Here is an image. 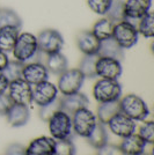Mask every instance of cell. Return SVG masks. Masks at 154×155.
Instances as JSON below:
<instances>
[{
  "label": "cell",
  "mask_w": 154,
  "mask_h": 155,
  "mask_svg": "<svg viewBox=\"0 0 154 155\" xmlns=\"http://www.w3.org/2000/svg\"><path fill=\"white\" fill-rule=\"evenodd\" d=\"M12 52L14 58L23 64L32 60L38 53L36 36L30 32H20Z\"/></svg>",
  "instance_id": "obj_1"
},
{
  "label": "cell",
  "mask_w": 154,
  "mask_h": 155,
  "mask_svg": "<svg viewBox=\"0 0 154 155\" xmlns=\"http://www.w3.org/2000/svg\"><path fill=\"white\" fill-rule=\"evenodd\" d=\"M121 112L130 117L135 122L145 120L149 116V109H148L146 102L137 96L136 94H128L119 101Z\"/></svg>",
  "instance_id": "obj_2"
},
{
  "label": "cell",
  "mask_w": 154,
  "mask_h": 155,
  "mask_svg": "<svg viewBox=\"0 0 154 155\" xmlns=\"http://www.w3.org/2000/svg\"><path fill=\"white\" fill-rule=\"evenodd\" d=\"M93 96L99 103L119 101L122 96V86L118 80L101 78L93 87Z\"/></svg>",
  "instance_id": "obj_3"
},
{
  "label": "cell",
  "mask_w": 154,
  "mask_h": 155,
  "mask_svg": "<svg viewBox=\"0 0 154 155\" xmlns=\"http://www.w3.org/2000/svg\"><path fill=\"white\" fill-rule=\"evenodd\" d=\"M138 30L136 25L130 20H123L115 23L112 38L118 43V45L123 50L131 49L137 44L138 42Z\"/></svg>",
  "instance_id": "obj_4"
},
{
  "label": "cell",
  "mask_w": 154,
  "mask_h": 155,
  "mask_svg": "<svg viewBox=\"0 0 154 155\" xmlns=\"http://www.w3.org/2000/svg\"><path fill=\"white\" fill-rule=\"evenodd\" d=\"M71 118L73 132L81 138H87L89 136L97 123L96 115L88 108L77 110L73 115H71Z\"/></svg>",
  "instance_id": "obj_5"
},
{
  "label": "cell",
  "mask_w": 154,
  "mask_h": 155,
  "mask_svg": "<svg viewBox=\"0 0 154 155\" xmlns=\"http://www.w3.org/2000/svg\"><path fill=\"white\" fill-rule=\"evenodd\" d=\"M48 125H49L50 134L55 140L71 138L72 133H73L71 115L66 114L63 110L57 111L48 120Z\"/></svg>",
  "instance_id": "obj_6"
},
{
  "label": "cell",
  "mask_w": 154,
  "mask_h": 155,
  "mask_svg": "<svg viewBox=\"0 0 154 155\" xmlns=\"http://www.w3.org/2000/svg\"><path fill=\"white\" fill-rule=\"evenodd\" d=\"M86 78L79 68H71L63 72L58 78L57 89L63 95H70L80 91Z\"/></svg>",
  "instance_id": "obj_7"
},
{
  "label": "cell",
  "mask_w": 154,
  "mask_h": 155,
  "mask_svg": "<svg viewBox=\"0 0 154 155\" xmlns=\"http://www.w3.org/2000/svg\"><path fill=\"white\" fill-rule=\"evenodd\" d=\"M38 51L43 54H51L60 52L64 45V38L62 34L56 29H44L36 36Z\"/></svg>",
  "instance_id": "obj_8"
},
{
  "label": "cell",
  "mask_w": 154,
  "mask_h": 155,
  "mask_svg": "<svg viewBox=\"0 0 154 155\" xmlns=\"http://www.w3.org/2000/svg\"><path fill=\"white\" fill-rule=\"evenodd\" d=\"M8 96L15 104H22L29 107L32 103V86L23 79L11 81L8 84Z\"/></svg>",
  "instance_id": "obj_9"
},
{
  "label": "cell",
  "mask_w": 154,
  "mask_h": 155,
  "mask_svg": "<svg viewBox=\"0 0 154 155\" xmlns=\"http://www.w3.org/2000/svg\"><path fill=\"white\" fill-rule=\"evenodd\" d=\"M95 70H96V77H100L102 79L118 80V78L122 74V64H121V60H117L115 58L99 56Z\"/></svg>",
  "instance_id": "obj_10"
},
{
  "label": "cell",
  "mask_w": 154,
  "mask_h": 155,
  "mask_svg": "<svg viewBox=\"0 0 154 155\" xmlns=\"http://www.w3.org/2000/svg\"><path fill=\"white\" fill-rule=\"evenodd\" d=\"M107 125L110 132L119 138H125L136 131V122L123 112L115 115Z\"/></svg>",
  "instance_id": "obj_11"
},
{
  "label": "cell",
  "mask_w": 154,
  "mask_h": 155,
  "mask_svg": "<svg viewBox=\"0 0 154 155\" xmlns=\"http://www.w3.org/2000/svg\"><path fill=\"white\" fill-rule=\"evenodd\" d=\"M58 97V89L56 84L49 82L48 80L34 86L32 88V102L38 107H43L51 103Z\"/></svg>",
  "instance_id": "obj_12"
},
{
  "label": "cell",
  "mask_w": 154,
  "mask_h": 155,
  "mask_svg": "<svg viewBox=\"0 0 154 155\" xmlns=\"http://www.w3.org/2000/svg\"><path fill=\"white\" fill-rule=\"evenodd\" d=\"M48 78H49V72L43 63L30 61L23 65L22 79L30 86H36L43 81H46Z\"/></svg>",
  "instance_id": "obj_13"
},
{
  "label": "cell",
  "mask_w": 154,
  "mask_h": 155,
  "mask_svg": "<svg viewBox=\"0 0 154 155\" xmlns=\"http://www.w3.org/2000/svg\"><path fill=\"white\" fill-rule=\"evenodd\" d=\"M59 102H60V109L69 115H73L79 109L87 108L89 104L88 97L80 91L73 93L70 95H63L59 98Z\"/></svg>",
  "instance_id": "obj_14"
},
{
  "label": "cell",
  "mask_w": 154,
  "mask_h": 155,
  "mask_svg": "<svg viewBox=\"0 0 154 155\" xmlns=\"http://www.w3.org/2000/svg\"><path fill=\"white\" fill-rule=\"evenodd\" d=\"M55 139L52 137L42 136L35 138L26 147V155H53Z\"/></svg>",
  "instance_id": "obj_15"
},
{
  "label": "cell",
  "mask_w": 154,
  "mask_h": 155,
  "mask_svg": "<svg viewBox=\"0 0 154 155\" xmlns=\"http://www.w3.org/2000/svg\"><path fill=\"white\" fill-rule=\"evenodd\" d=\"M152 0H126L124 1V14L126 20H139L151 12Z\"/></svg>",
  "instance_id": "obj_16"
},
{
  "label": "cell",
  "mask_w": 154,
  "mask_h": 155,
  "mask_svg": "<svg viewBox=\"0 0 154 155\" xmlns=\"http://www.w3.org/2000/svg\"><path fill=\"white\" fill-rule=\"evenodd\" d=\"M7 122L13 127H21L29 122L30 112L27 105L13 103L6 114Z\"/></svg>",
  "instance_id": "obj_17"
},
{
  "label": "cell",
  "mask_w": 154,
  "mask_h": 155,
  "mask_svg": "<svg viewBox=\"0 0 154 155\" xmlns=\"http://www.w3.org/2000/svg\"><path fill=\"white\" fill-rule=\"evenodd\" d=\"M77 45L84 54H97L100 49V41L90 30H82L78 34Z\"/></svg>",
  "instance_id": "obj_18"
},
{
  "label": "cell",
  "mask_w": 154,
  "mask_h": 155,
  "mask_svg": "<svg viewBox=\"0 0 154 155\" xmlns=\"http://www.w3.org/2000/svg\"><path fill=\"white\" fill-rule=\"evenodd\" d=\"M123 140L119 145L124 155H139L145 152L146 142L138 133H131L130 136L122 138Z\"/></svg>",
  "instance_id": "obj_19"
},
{
  "label": "cell",
  "mask_w": 154,
  "mask_h": 155,
  "mask_svg": "<svg viewBox=\"0 0 154 155\" xmlns=\"http://www.w3.org/2000/svg\"><path fill=\"white\" fill-rule=\"evenodd\" d=\"M20 35V28L7 26L0 28V51L12 52Z\"/></svg>",
  "instance_id": "obj_20"
},
{
  "label": "cell",
  "mask_w": 154,
  "mask_h": 155,
  "mask_svg": "<svg viewBox=\"0 0 154 155\" xmlns=\"http://www.w3.org/2000/svg\"><path fill=\"white\" fill-rule=\"evenodd\" d=\"M49 73L55 75H60L67 70V59L62 52H55L51 54H45V61L43 63Z\"/></svg>",
  "instance_id": "obj_21"
},
{
  "label": "cell",
  "mask_w": 154,
  "mask_h": 155,
  "mask_svg": "<svg viewBox=\"0 0 154 155\" xmlns=\"http://www.w3.org/2000/svg\"><path fill=\"white\" fill-rule=\"evenodd\" d=\"M97 54L100 57H109L117 60H122L124 57V50L118 45V43L115 39L110 37V38L100 41V49Z\"/></svg>",
  "instance_id": "obj_22"
},
{
  "label": "cell",
  "mask_w": 154,
  "mask_h": 155,
  "mask_svg": "<svg viewBox=\"0 0 154 155\" xmlns=\"http://www.w3.org/2000/svg\"><path fill=\"white\" fill-rule=\"evenodd\" d=\"M118 112H121L119 101L100 103L97 105V111H96L97 122L107 125L110 119L115 116V115H117Z\"/></svg>",
  "instance_id": "obj_23"
},
{
  "label": "cell",
  "mask_w": 154,
  "mask_h": 155,
  "mask_svg": "<svg viewBox=\"0 0 154 155\" xmlns=\"http://www.w3.org/2000/svg\"><path fill=\"white\" fill-rule=\"evenodd\" d=\"M108 131L105 129V125L100 122H97L96 125L94 126L93 131L89 133V136L87 137V142L89 143L92 147L99 149L102 147L103 145H105L108 142Z\"/></svg>",
  "instance_id": "obj_24"
},
{
  "label": "cell",
  "mask_w": 154,
  "mask_h": 155,
  "mask_svg": "<svg viewBox=\"0 0 154 155\" xmlns=\"http://www.w3.org/2000/svg\"><path fill=\"white\" fill-rule=\"evenodd\" d=\"M114 26H115V23L111 20H109L108 18H102L94 23L90 31L94 34V36L99 41H103V39L112 37Z\"/></svg>",
  "instance_id": "obj_25"
},
{
  "label": "cell",
  "mask_w": 154,
  "mask_h": 155,
  "mask_svg": "<svg viewBox=\"0 0 154 155\" xmlns=\"http://www.w3.org/2000/svg\"><path fill=\"white\" fill-rule=\"evenodd\" d=\"M99 58V54H85L82 59L80 60L79 64V70L84 74L85 78H96V70H95V65L96 60Z\"/></svg>",
  "instance_id": "obj_26"
},
{
  "label": "cell",
  "mask_w": 154,
  "mask_h": 155,
  "mask_svg": "<svg viewBox=\"0 0 154 155\" xmlns=\"http://www.w3.org/2000/svg\"><path fill=\"white\" fill-rule=\"evenodd\" d=\"M137 30L138 34L146 38H152L154 36V15L152 12H148L141 19L138 20Z\"/></svg>",
  "instance_id": "obj_27"
},
{
  "label": "cell",
  "mask_w": 154,
  "mask_h": 155,
  "mask_svg": "<svg viewBox=\"0 0 154 155\" xmlns=\"http://www.w3.org/2000/svg\"><path fill=\"white\" fill-rule=\"evenodd\" d=\"M7 26H13L16 28L22 27V20L18 13H15L11 8H1L0 9V28Z\"/></svg>",
  "instance_id": "obj_28"
},
{
  "label": "cell",
  "mask_w": 154,
  "mask_h": 155,
  "mask_svg": "<svg viewBox=\"0 0 154 155\" xmlns=\"http://www.w3.org/2000/svg\"><path fill=\"white\" fill-rule=\"evenodd\" d=\"M23 63L19 60H8L6 67L2 70V74L6 77V79L11 82L18 79H22V70H23Z\"/></svg>",
  "instance_id": "obj_29"
},
{
  "label": "cell",
  "mask_w": 154,
  "mask_h": 155,
  "mask_svg": "<svg viewBox=\"0 0 154 155\" xmlns=\"http://www.w3.org/2000/svg\"><path fill=\"white\" fill-rule=\"evenodd\" d=\"M105 18L111 20L114 23L126 20L124 14V0H112L109 9L105 14Z\"/></svg>",
  "instance_id": "obj_30"
},
{
  "label": "cell",
  "mask_w": 154,
  "mask_h": 155,
  "mask_svg": "<svg viewBox=\"0 0 154 155\" xmlns=\"http://www.w3.org/2000/svg\"><path fill=\"white\" fill-rule=\"evenodd\" d=\"M75 146L71 138L58 139L55 141V154L53 155H74Z\"/></svg>",
  "instance_id": "obj_31"
},
{
  "label": "cell",
  "mask_w": 154,
  "mask_h": 155,
  "mask_svg": "<svg viewBox=\"0 0 154 155\" xmlns=\"http://www.w3.org/2000/svg\"><path fill=\"white\" fill-rule=\"evenodd\" d=\"M60 109V102H59V98H56L55 101H52L51 103L46 104V105H43V107H39V111H38V116L39 118L43 120V122H46L51 118L57 111H59Z\"/></svg>",
  "instance_id": "obj_32"
},
{
  "label": "cell",
  "mask_w": 154,
  "mask_h": 155,
  "mask_svg": "<svg viewBox=\"0 0 154 155\" xmlns=\"http://www.w3.org/2000/svg\"><path fill=\"white\" fill-rule=\"evenodd\" d=\"M111 2L112 0H87L90 11H93L94 13L99 15H105Z\"/></svg>",
  "instance_id": "obj_33"
},
{
  "label": "cell",
  "mask_w": 154,
  "mask_h": 155,
  "mask_svg": "<svg viewBox=\"0 0 154 155\" xmlns=\"http://www.w3.org/2000/svg\"><path fill=\"white\" fill-rule=\"evenodd\" d=\"M139 136L145 140L146 143H153L154 142V122L147 120L139 127Z\"/></svg>",
  "instance_id": "obj_34"
},
{
  "label": "cell",
  "mask_w": 154,
  "mask_h": 155,
  "mask_svg": "<svg viewBox=\"0 0 154 155\" xmlns=\"http://www.w3.org/2000/svg\"><path fill=\"white\" fill-rule=\"evenodd\" d=\"M97 155H124L119 146L114 143H105L97 149Z\"/></svg>",
  "instance_id": "obj_35"
},
{
  "label": "cell",
  "mask_w": 154,
  "mask_h": 155,
  "mask_svg": "<svg viewBox=\"0 0 154 155\" xmlns=\"http://www.w3.org/2000/svg\"><path fill=\"white\" fill-rule=\"evenodd\" d=\"M13 104L12 100L9 98L8 94L4 93L0 95V116H6L7 111Z\"/></svg>",
  "instance_id": "obj_36"
},
{
  "label": "cell",
  "mask_w": 154,
  "mask_h": 155,
  "mask_svg": "<svg viewBox=\"0 0 154 155\" xmlns=\"http://www.w3.org/2000/svg\"><path fill=\"white\" fill-rule=\"evenodd\" d=\"M5 155H26V147L21 143H11L6 148Z\"/></svg>",
  "instance_id": "obj_37"
},
{
  "label": "cell",
  "mask_w": 154,
  "mask_h": 155,
  "mask_svg": "<svg viewBox=\"0 0 154 155\" xmlns=\"http://www.w3.org/2000/svg\"><path fill=\"white\" fill-rule=\"evenodd\" d=\"M8 84H9V81L6 79V77L0 72V95L6 93L7 89H8Z\"/></svg>",
  "instance_id": "obj_38"
},
{
  "label": "cell",
  "mask_w": 154,
  "mask_h": 155,
  "mask_svg": "<svg viewBox=\"0 0 154 155\" xmlns=\"http://www.w3.org/2000/svg\"><path fill=\"white\" fill-rule=\"evenodd\" d=\"M8 56L5 52L0 51V72H2V70L6 67L7 63H8Z\"/></svg>",
  "instance_id": "obj_39"
},
{
  "label": "cell",
  "mask_w": 154,
  "mask_h": 155,
  "mask_svg": "<svg viewBox=\"0 0 154 155\" xmlns=\"http://www.w3.org/2000/svg\"><path fill=\"white\" fill-rule=\"evenodd\" d=\"M139 155H148V154H146V153L144 152V153H141V154H139Z\"/></svg>",
  "instance_id": "obj_40"
}]
</instances>
